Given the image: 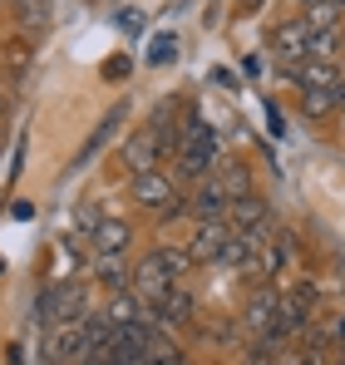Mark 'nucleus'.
<instances>
[{
  "instance_id": "f257e3e1",
  "label": "nucleus",
  "mask_w": 345,
  "mask_h": 365,
  "mask_svg": "<svg viewBox=\"0 0 345 365\" xmlns=\"http://www.w3.org/2000/svg\"><path fill=\"white\" fill-rule=\"evenodd\" d=\"M222 163V148H217V128H207V119L197 109L182 114V143H177V158H172V173L187 182H202L212 168Z\"/></svg>"
},
{
  "instance_id": "f03ea898",
  "label": "nucleus",
  "mask_w": 345,
  "mask_h": 365,
  "mask_svg": "<svg viewBox=\"0 0 345 365\" xmlns=\"http://www.w3.org/2000/svg\"><path fill=\"white\" fill-rule=\"evenodd\" d=\"M128 192H133V202H143V207H148V212H158L163 222H172V217H182V212H187V202H182L177 182H172L163 168H158V173H138Z\"/></svg>"
},
{
  "instance_id": "7ed1b4c3",
  "label": "nucleus",
  "mask_w": 345,
  "mask_h": 365,
  "mask_svg": "<svg viewBox=\"0 0 345 365\" xmlns=\"http://www.w3.org/2000/svg\"><path fill=\"white\" fill-rule=\"evenodd\" d=\"M311 40H316V30H311V20H306V15H301V20H287V25L272 35L277 64H287V69H301V64L311 60Z\"/></svg>"
},
{
  "instance_id": "20e7f679",
  "label": "nucleus",
  "mask_w": 345,
  "mask_h": 365,
  "mask_svg": "<svg viewBox=\"0 0 345 365\" xmlns=\"http://www.w3.org/2000/svg\"><path fill=\"white\" fill-rule=\"evenodd\" d=\"M128 282H133V297H138L143 306H153L172 287V277H168V267H163V257H158V252L138 257V262H133V272H128Z\"/></svg>"
},
{
  "instance_id": "39448f33",
  "label": "nucleus",
  "mask_w": 345,
  "mask_h": 365,
  "mask_svg": "<svg viewBox=\"0 0 345 365\" xmlns=\"http://www.w3.org/2000/svg\"><path fill=\"white\" fill-rule=\"evenodd\" d=\"M227 242H232V222H227V217H217V222H197V232H192L187 252H192V262L202 267V262H222Z\"/></svg>"
},
{
  "instance_id": "423d86ee",
  "label": "nucleus",
  "mask_w": 345,
  "mask_h": 365,
  "mask_svg": "<svg viewBox=\"0 0 345 365\" xmlns=\"http://www.w3.org/2000/svg\"><path fill=\"white\" fill-rule=\"evenodd\" d=\"M232 197L227 187H222V178L217 173H207V178L197 182V192H192V202H187V212L197 217V222H217V217H227Z\"/></svg>"
},
{
  "instance_id": "0eeeda50",
  "label": "nucleus",
  "mask_w": 345,
  "mask_h": 365,
  "mask_svg": "<svg viewBox=\"0 0 345 365\" xmlns=\"http://www.w3.org/2000/svg\"><path fill=\"white\" fill-rule=\"evenodd\" d=\"M123 168H133V178L163 168V148H158V133H153V128H138V133L123 143Z\"/></svg>"
},
{
  "instance_id": "6e6552de",
  "label": "nucleus",
  "mask_w": 345,
  "mask_h": 365,
  "mask_svg": "<svg viewBox=\"0 0 345 365\" xmlns=\"http://www.w3.org/2000/svg\"><path fill=\"white\" fill-rule=\"evenodd\" d=\"M148 311H153V321H158V326H168V331H172V326H187L197 306H192V292H187V287H177V282H172V287L148 306Z\"/></svg>"
},
{
  "instance_id": "1a4fd4ad",
  "label": "nucleus",
  "mask_w": 345,
  "mask_h": 365,
  "mask_svg": "<svg viewBox=\"0 0 345 365\" xmlns=\"http://www.w3.org/2000/svg\"><path fill=\"white\" fill-rule=\"evenodd\" d=\"M143 365H187L182 356V346L168 336V326H148V336H143Z\"/></svg>"
},
{
  "instance_id": "9d476101",
  "label": "nucleus",
  "mask_w": 345,
  "mask_h": 365,
  "mask_svg": "<svg viewBox=\"0 0 345 365\" xmlns=\"http://www.w3.org/2000/svg\"><path fill=\"white\" fill-rule=\"evenodd\" d=\"M227 222H232V232H257V227H267L272 222V207H267V197H237L227 207Z\"/></svg>"
},
{
  "instance_id": "9b49d317",
  "label": "nucleus",
  "mask_w": 345,
  "mask_h": 365,
  "mask_svg": "<svg viewBox=\"0 0 345 365\" xmlns=\"http://www.w3.org/2000/svg\"><path fill=\"white\" fill-rule=\"evenodd\" d=\"M277 306H282V287H262L252 297V306H247V331L252 336H267L272 321H277Z\"/></svg>"
},
{
  "instance_id": "f8f14e48",
  "label": "nucleus",
  "mask_w": 345,
  "mask_h": 365,
  "mask_svg": "<svg viewBox=\"0 0 345 365\" xmlns=\"http://www.w3.org/2000/svg\"><path fill=\"white\" fill-rule=\"evenodd\" d=\"M341 94H345V84H316V89H301V109H306L311 119H326V114L341 109Z\"/></svg>"
},
{
  "instance_id": "ddd939ff",
  "label": "nucleus",
  "mask_w": 345,
  "mask_h": 365,
  "mask_svg": "<svg viewBox=\"0 0 345 365\" xmlns=\"http://www.w3.org/2000/svg\"><path fill=\"white\" fill-rule=\"evenodd\" d=\"M55 341H50V356L59 361H84V321H69V326H50Z\"/></svg>"
},
{
  "instance_id": "4468645a",
  "label": "nucleus",
  "mask_w": 345,
  "mask_h": 365,
  "mask_svg": "<svg viewBox=\"0 0 345 365\" xmlns=\"http://www.w3.org/2000/svg\"><path fill=\"white\" fill-rule=\"evenodd\" d=\"M128 242H133V232H128L123 217H104V222L94 227V237H89L94 252H128Z\"/></svg>"
},
{
  "instance_id": "2eb2a0df",
  "label": "nucleus",
  "mask_w": 345,
  "mask_h": 365,
  "mask_svg": "<svg viewBox=\"0 0 345 365\" xmlns=\"http://www.w3.org/2000/svg\"><path fill=\"white\" fill-rule=\"evenodd\" d=\"M94 257V277L104 282V287H114V292H123V252H89Z\"/></svg>"
},
{
  "instance_id": "dca6fc26",
  "label": "nucleus",
  "mask_w": 345,
  "mask_h": 365,
  "mask_svg": "<svg viewBox=\"0 0 345 365\" xmlns=\"http://www.w3.org/2000/svg\"><path fill=\"white\" fill-rule=\"evenodd\" d=\"M212 173L222 178V187H227L232 202H237V197H252V173H247V163H217Z\"/></svg>"
},
{
  "instance_id": "f3484780",
  "label": "nucleus",
  "mask_w": 345,
  "mask_h": 365,
  "mask_svg": "<svg viewBox=\"0 0 345 365\" xmlns=\"http://www.w3.org/2000/svg\"><path fill=\"white\" fill-rule=\"evenodd\" d=\"M158 257H163V267H168L172 282H177L187 267H197V262H192V252H182V247H158Z\"/></svg>"
},
{
  "instance_id": "a211bd4d",
  "label": "nucleus",
  "mask_w": 345,
  "mask_h": 365,
  "mask_svg": "<svg viewBox=\"0 0 345 365\" xmlns=\"http://www.w3.org/2000/svg\"><path fill=\"white\" fill-rule=\"evenodd\" d=\"M306 20H311V30H336V20H341V0H321Z\"/></svg>"
},
{
  "instance_id": "6ab92c4d",
  "label": "nucleus",
  "mask_w": 345,
  "mask_h": 365,
  "mask_svg": "<svg viewBox=\"0 0 345 365\" xmlns=\"http://www.w3.org/2000/svg\"><path fill=\"white\" fill-rule=\"evenodd\" d=\"M177 60V40L172 35H153V45H148V64H172Z\"/></svg>"
},
{
  "instance_id": "aec40b11",
  "label": "nucleus",
  "mask_w": 345,
  "mask_h": 365,
  "mask_svg": "<svg viewBox=\"0 0 345 365\" xmlns=\"http://www.w3.org/2000/svg\"><path fill=\"white\" fill-rule=\"evenodd\" d=\"M99 222H104V212H99V202H84V207H79V227H84V232L94 237V227H99Z\"/></svg>"
},
{
  "instance_id": "412c9836",
  "label": "nucleus",
  "mask_w": 345,
  "mask_h": 365,
  "mask_svg": "<svg viewBox=\"0 0 345 365\" xmlns=\"http://www.w3.org/2000/svg\"><path fill=\"white\" fill-rule=\"evenodd\" d=\"M331 341H336V346H345V316L336 321V331H331Z\"/></svg>"
},
{
  "instance_id": "4be33fe9",
  "label": "nucleus",
  "mask_w": 345,
  "mask_h": 365,
  "mask_svg": "<svg viewBox=\"0 0 345 365\" xmlns=\"http://www.w3.org/2000/svg\"><path fill=\"white\" fill-rule=\"evenodd\" d=\"M341 119H345V94H341Z\"/></svg>"
},
{
  "instance_id": "5701e85b",
  "label": "nucleus",
  "mask_w": 345,
  "mask_h": 365,
  "mask_svg": "<svg viewBox=\"0 0 345 365\" xmlns=\"http://www.w3.org/2000/svg\"><path fill=\"white\" fill-rule=\"evenodd\" d=\"M341 365H345V346H341Z\"/></svg>"
}]
</instances>
